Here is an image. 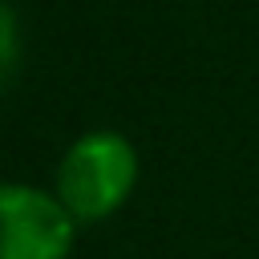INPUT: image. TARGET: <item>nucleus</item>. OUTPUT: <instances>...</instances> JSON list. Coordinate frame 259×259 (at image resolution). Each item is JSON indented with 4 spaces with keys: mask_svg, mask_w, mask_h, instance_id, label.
I'll return each mask as SVG.
<instances>
[{
    "mask_svg": "<svg viewBox=\"0 0 259 259\" xmlns=\"http://www.w3.org/2000/svg\"><path fill=\"white\" fill-rule=\"evenodd\" d=\"M73 223L57 194L0 182V259H65L73 251Z\"/></svg>",
    "mask_w": 259,
    "mask_h": 259,
    "instance_id": "obj_2",
    "label": "nucleus"
},
{
    "mask_svg": "<svg viewBox=\"0 0 259 259\" xmlns=\"http://www.w3.org/2000/svg\"><path fill=\"white\" fill-rule=\"evenodd\" d=\"M16 65H20V20H16V12L0 0V89L12 81Z\"/></svg>",
    "mask_w": 259,
    "mask_h": 259,
    "instance_id": "obj_3",
    "label": "nucleus"
},
{
    "mask_svg": "<svg viewBox=\"0 0 259 259\" xmlns=\"http://www.w3.org/2000/svg\"><path fill=\"white\" fill-rule=\"evenodd\" d=\"M134 182H138V154L130 138H121L117 130H89L65 150L53 194L73 219L97 223L130 198Z\"/></svg>",
    "mask_w": 259,
    "mask_h": 259,
    "instance_id": "obj_1",
    "label": "nucleus"
}]
</instances>
